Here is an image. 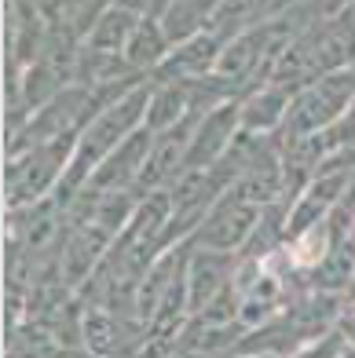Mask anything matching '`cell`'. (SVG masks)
Returning <instances> with one entry per match:
<instances>
[{"label": "cell", "mask_w": 355, "mask_h": 358, "mask_svg": "<svg viewBox=\"0 0 355 358\" xmlns=\"http://www.w3.org/2000/svg\"><path fill=\"white\" fill-rule=\"evenodd\" d=\"M151 92H154V77L143 80V85H136L132 92H125L121 99L106 103L103 110H95L92 117L85 121V128H81L77 139H74L67 172H62L59 187H55V194H52L62 208H67L77 194H81V187L92 179L95 169H99V161L114 150V146H121L132 132H139V128H143V121H147Z\"/></svg>", "instance_id": "cell-1"}, {"label": "cell", "mask_w": 355, "mask_h": 358, "mask_svg": "<svg viewBox=\"0 0 355 358\" xmlns=\"http://www.w3.org/2000/svg\"><path fill=\"white\" fill-rule=\"evenodd\" d=\"M110 4H114V0H52L44 11V19H48V26L67 29L77 41H85Z\"/></svg>", "instance_id": "cell-11"}, {"label": "cell", "mask_w": 355, "mask_h": 358, "mask_svg": "<svg viewBox=\"0 0 355 358\" xmlns=\"http://www.w3.org/2000/svg\"><path fill=\"white\" fill-rule=\"evenodd\" d=\"M74 150V139H55V143H37V146H22V150L8 154V172H4V194L8 205H34L41 198H52L67 161Z\"/></svg>", "instance_id": "cell-2"}, {"label": "cell", "mask_w": 355, "mask_h": 358, "mask_svg": "<svg viewBox=\"0 0 355 358\" xmlns=\"http://www.w3.org/2000/svg\"><path fill=\"white\" fill-rule=\"evenodd\" d=\"M151 143H154V132L147 124L139 128V132H132L121 146H114L103 161L99 169L92 172L88 179V190H118V187H136L139 183V172L143 165H147V154H151ZM81 187V190H85Z\"/></svg>", "instance_id": "cell-7"}, {"label": "cell", "mask_w": 355, "mask_h": 358, "mask_svg": "<svg viewBox=\"0 0 355 358\" xmlns=\"http://www.w3.org/2000/svg\"><path fill=\"white\" fill-rule=\"evenodd\" d=\"M351 103H355V70L341 66V70L312 80L308 88H300L293 95V106H289V113H286L282 132L286 136L322 132V128H330Z\"/></svg>", "instance_id": "cell-3"}, {"label": "cell", "mask_w": 355, "mask_h": 358, "mask_svg": "<svg viewBox=\"0 0 355 358\" xmlns=\"http://www.w3.org/2000/svg\"><path fill=\"white\" fill-rule=\"evenodd\" d=\"M172 52V41L165 34V26H161V19H151V15H143L139 26L132 29V37H128L125 44V59L128 66L154 77V70L165 62V55Z\"/></svg>", "instance_id": "cell-9"}, {"label": "cell", "mask_w": 355, "mask_h": 358, "mask_svg": "<svg viewBox=\"0 0 355 358\" xmlns=\"http://www.w3.org/2000/svg\"><path fill=\"white\" fill-rule=\"evenodd\" d=\"M293 88L275 85V80H264V85L249 88L238 99L242 106V132L249 136H279L286 124V113L293 106Z\"/></svg>", "instance_id": "cell-8"}, {"label": "cell", "mask_w": 355, "mask_h": 358, "mask_svg": "<svg viewBox=\"0 0 355 358\" xmlns=\"http://www.w3.org/2000/svg\"><path fill=\"white\" fill-rule=\"evenodd\" d=\"M260 216H264L260 205H249L238 194L223 190L213 201V208L205 213V220L198 223V231L187 241L190 245H202V249H220V252H246Z\"/></svg>", "instance_id": "cell-4"}, {"label": "cell", "mask_w": 355, "mask_h": 358, "mask_svg": "<svg viewBox=\"0 0 355 358\" xmlns=\"http://www.w3.org/2000/svg\"><path fill=\"white\" fill-rule=\"evenodd\" d=\"M238 136H242V106H238V99H228V103L213 106L209 113H202L195 132H190L187 169H209L213 161H220L231 150Z\"/></svg>", "instance_id": "cell-5"}, {"label": "cell", "mask_w": 355, "mask_h": 358, "mask_svg": "<svg viewBox=\"0 0 355 358\" xmlns=\"http://www.w3.org/2000/svg\"><path fill=\"white\" fill-rule=\"evenodd\" d=\"M143 15L132 11V8H125V4H110L103 15H99V22L92 26V34L81 41V44H88V48H99V52H125V44L128 37H132V29L139 26Z\"/></svg>", "instance_id": "cell-10"}, {"label": "cell", "mask_w": 355, "mask_h": 358, "mask_svg": "<svg viewBox=\"0 0 355 358\" xmlns=\"http://www.w3.org/2000/svg\"><path fill=\"white\" fill-rule=\"evenodd\" d=\"M242 264V252H220V249H202L190 245L187 252V296H190V315L209 307L220 292L235 285V274Z\"/></svg>", "instance_id": "cell-6"}]
</instances>
